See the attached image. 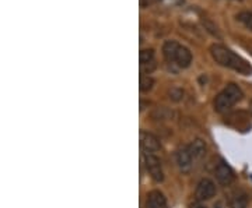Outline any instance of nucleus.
<instances>
[{
  "label": "nucleus",
  "instance_id": "1",
  "mask_svg": "<svg viewBox=\"0 0 252 208\" xmlns=\"http://www.w3.org/2000/svg\"><path fill=\"white\" fill-rule=\"evenodd\" d=\"M210 54L213 57V60L223 67L231 69L234 72L244 74V76H251L252 66L240 54L233 52L231 49H228L227 46L215 44L210 46Z\"/></svg>",
  "mask_w": 252,
  "mask_h": 208
},
{
  "label": "nucleus",
  "instance_id": "2",
  "mask_svg": "<svg viewBox=\"0 0 252 208\" xmlns=\"http://www.w3.org/2000/svg\"><path fill=\"white\" fill-rule=\"evenodd\" d=\"M162 54L167 63L177 64L180 69H187L192 63L190 51L177 41H165L162 45Z\"/></svg>",
  "mask_w": 252,
  "mask_h": 208
},
{
  "label": "nucleus",
  "instance_id": "3",
  "mask_svg": "<svg viewBox=\"0 0 252 208\" xmlns=\"http://www.w3.org/2000/svg\"><path fill=\"white\" fill-rule=\"evenodd\" d=\"M243 90H241L237 84H233V82H231V84H228L221 92L217 94V97L215 98V102H213L215 110L219 112V113L227 112L228 109L233 108L237 102H240V101L243 100Z\"/></svg>",
  "mask_w": 252,
  "mask_h": 208
},
{
  "label": "nucleus",
  "instance_id": "4",
  "mask_svg": "<svg viewBox=\"0 0 252 208\" xmlns=\"http://www.w3.org/2000/svg\"><path fill=\"white\" fill-rule=\"evenodd\" d=\"M143 162L147 172L150 173L152 179L157 183L164 181V172H162L161 162L154 154H143Z\"/></svg>",
  "mask_w": 252,
  "mask_h": 208
},
{
  "label": "nucleus",
  "instance_id": "5",
  "mask_svg": "<svg viewBox=\"0 0 252 208\" xmlns=\"http://www.w3.org/2000/svg\"><path fill=\"white\" fill-rule=\"evenodd\" d=\"M216 194V183L209 179V178H203L199 182L195 190V197L198 201H207L212 197H215Z\"/></svg>",
  "mask_w": 252,
  "mask_h": 208
},
{
  "label": "nucleus",
  "instance_id": "6",
  "mask_svg": "<svg viewBox=\"0 0 252 208\" xmlns=\"http://www.w3.org/2000/svg\"><path fill=\"white\" fill-rule=\"evenodd\" d=\"M215 176H216V181L223 184V186H228L231 182L234 181L235 175L231 169V166L225 162L224 159H220L216 163V168H215Z\"/></svg>",
  "mask_w": 252,
  "mask_h": 208
},
{
  "label": "nucleus",
  "instance_id": "7",
  "mask_svg": "<svg viewBox=\"0 0 252 208\" xmlns=\"http://www.w3.org/2000/svg\"><path fill=\"white\" fill-rule=\"evenodd\" d=\"M175 159H177V165H178V168H180V171L182 173H189L190 172V169H192V166H193V158H192V155L189 153V148L188 145H184V147H181L180 150L177 151V154H175Z\"/></svg>",
  "mask_w": 252,
  "mask_h": 208
},
{
  "label": "nucleus",
  "instance_id": "8",
  "mask_svg": "<svg viewBox=\"0 0 252 208\" xmlns=\"http://www.w3.org/2000/svg\"><path fill=\"white\" fill-rule=\"evenodd\" d=\"M140 147L146 154H154L161 148L158 138L149 131H140Z\"/></svg>",
  "mask_w": 252,
  "mask_h": 208
},
{
  "label": "nucleus",
  "instance_id": "9",
  "mask_svg": "<svg viewBox=\"0 0 252 208\" xmlns=\"http://www.w3.org/2000/svg\"><path fill=\"white\" fill-rule=\"evenodd\" d=\"M140 70L143 74H150L156 69V56L153 49H142L140 51Z\"/></svg>",
  "mask_w": 252,
  "mask_h": 208
},
{
  "label": "nucleus",
  "instance_id": "10",
  "mask_svg": "<svg viewBox=\"0 0 252 208\" xmlns=\"http://www.w3.org/2000/svg\"><path fill=\"white\" fill-rule=\"evenodd\" d=\"M146 208H167V199L160 190L150 191L144 203Z\"/></svg>",
  "mask_w": 252,
  "mask_h": 208
},
{
  "label": "nucleus",
  "instance_id": "11",
  "mask_svg": "<svg viewBox=\"0 0 252 208\" xmlns=\"http://www.w3.org/2000/svg\"><path fill=\"white\" fill-rule=\"evenodd\" d=\"M189 153L192 155L193 161H199L202 159L205 154H206V143L202 138H195L190 144L188 145Z\"/></svg>",
  "mask_w": 252,
  "mask_h": 208
},
{
  "label": "nucleus",
  "instance_id": "12",
  "mask_svg": "<svg viewBox=\"0 0 252 208\" xmlns=\"http://www.w3.org/2000/svg\"><path fill=\"white\" fill-rule=\"evenodd\" d=\"M248 194L245 191H235L230 197V208H248Z\"/></svg>",
  "mask_w": 252,
  "mask_h": 208
},
{
  "label": "nucleus",
  "instance_id": "13",
  "mask_svg": "<svg viewBox=\"0 0 252 208\" xmlns=\"http://www.w3.org/2000/svg\"><path fill=\"white\" fill-rule=\"evenodd\" d=\"M237 20L243 24L244 27L252 31V11H241L237 16Z\"/></svg>",
  "mask_w": 252,
  "mask_h": 208
},
{
  "label": "nucleus",
  "instance_id": "14",
  "mask_svg": "<svg viewBox=\"0 0 252 208\" xmlns=\"http://www.w3.org/2000/svg\"><path fill=\"white\" fill-rule=\"evenodd\" d=\"M152 116H153V119H156V120H168V119H171L172 112L170 109L158 108L154 110Z\"/></svg>",
  "mask_w": 252,
  "mask_h": 208
},
{
  "label": "nucleus",
  "instance_id": "15",
  "mask_svg": "<svg viewBox=\"0 0 252 208\" xmlns=\"http://www.w3.org/2000/svg\"><path fill=\"white\" fill-rule=\"evenodd\" d=\"M154 80L150 76H142L140 77V91L142 92H149L153 88Z\"/></svg>",
  "mask_w": 252,
  "mask_h": 208
},
{
  "label": "nucleus",
  "instance_id": "16",
  "mask_svg": "<svg viewBox=\"0 0 252 208\" xmlns=\"http://www.w3.org/2000/svg\"><path fill=\"white\" fill-rule=\"evenodd\" d=\"M170 98L175 102H180L182 98H184V91L178 88V87H174L170 90Z\"/></svg>",
  "mask_w": 252,
  "mask_h": 208
},
{
  "label": "nucleus",
  "instance_id": "17",
  "mask_svg": "<svg viewBox=\"0 0 252 208\" xmlns=\"http://www.w3.org/2000/svg\"><path fill=\"white\" fill-rule=\"evenodd\" d=\"M190 208H209V207H206V206H203V204H193V206H192V207Z\"/></svg>",
  "mask_w": 252,
  "mask_h": 208
},
{
  "label": "nucleus",
  "instance_id": "18",
  "mask_svg": "<svg viewBox=\"0 0 252 208\" xmlns=\"http://www.w3.org/2000/svg\"><path fill=\"white\" fill-rule=\"evenodd\" d=\"M250 109H251V113H252V102H251V106H250Z\"/></svg>",
  "mask_w": 252,
  "mask_h": 208
}]
</instances>
